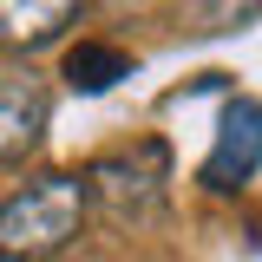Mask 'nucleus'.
Instances as JSON below:
<instances>
[{"label": "nucleus", "mask_w": 262, "mask_h": 262, "mask_svg": "<svg viewBox=\"0 0 262 262\" xmlns=\"http://www.w3.org/2000/svg\"><path fill=\"white\" fill-rule=\"evenodd\" d=\"M85 177L79 170H46L27 190L0 203V262H53L72 249V236L85 223Z\"/></svg>", "instance_id": "nucleus-1"}, {"label": "nucleus", "mask_w": 262, "mask_h": 262, "mask_svg": "<svg viewBox=\"0 0 262 262\" xmlns=\"http://www.w3.org/2000/svg\"><path fill=\"white\" fill-rule=\"evenodd\" d=\"M256 164H262V105L256 98H229L223 125H216V144L203 158V184L216 196H229L256 177Z\"/></svg>", "instance_id": "nucleus-3"}, {"label": "nucleus", "mask_w": 262, "mask_h": 262, "mask_svg": "<svg viewBox=\"0 0 262 262\" xmlns=\"http://www.w3.org/2000/svg\"><path fill=\"white\" fill-rule=\"evenodd\" d=\"M118 79H131V53L125 46L79 39V46L66 53V85H72V92H112Z\"/></svg>", "instance_id": "nucleus-6"}, {"label": "nucleus", "mask_w": 262, "mask_h": 262, "mask_svg": "<svg viewBox=\"0 0 262 262\" xmlns=\"http://www.w3.org/2000/svg\"><path fill=\"white\" fill-rule=\"evenodd\" d=\"M256 13H262V0H190V27L196 33H236Z\"/></svg>", "instance_id": "nucleus-7"}, {"label": "nucleus", "mask_w": 262, "mask_h": 262, "mask_svg": "<svg viewBox=\"0 0 262 262\" xmlns=\"http://www.w3.org/2000/svg\"><path fill=\"white\" fill-rule=\"evenodd\" d=\"M92 0H0V46L13 53H46L85 20Z\"/></svg>", "instance_id": "nucleus-5"}, {"label": "nucleus", "mask_w": 262, "mask_h": 262, "mask_svg": "<svg viewBox=\"0 0 262 262\" xmlns=\"http://www.w3.org/2000/svg\"><path fill=\"white\" fill-rule=\"evenodd\" d=\"M53 118V92L33 72H0V164H20L39 151Z\"/></svg>", "instance_id": "nucleus-4"}, {"label": "nucleus", "mask_w": 262, "mask_h": 262, "mask_svg": "<svg viewBox=\"0 0 262 262\" xmlns=\"http://www.w3.org/2000/svg\"><path fill=\"white\" fill-rule=\"evenodd\" d=\"M85 203H105L112 223H144L164 203V144H138L85 170Z\"/></svg>", "instance_id": "nucleus-2"}]
</instances>
